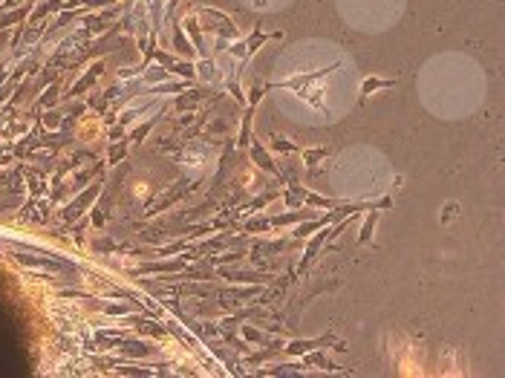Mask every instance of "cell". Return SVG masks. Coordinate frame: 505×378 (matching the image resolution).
<instances>
[{
	"instance_id": "1",
	"label": "cell",
	"mask_w": 505,
	"mask_h": 378,
	"mask_svg": "<svg viewBox=\"0 0 505 378\" xmlns=\"http://www.w3.org/2000/svg\"><path fill=\"white\" fill-rule=\"evenodd\" d=\"M326 343H335V335L315 338V341H292L289 343V352L292 355H303V352H312V350H318V346H326Z\"/></svg>"
},
{
	"instance_id": "2",
	"label": "cell",
	"mask_w": 505,
	"mask_h": 378,
	"mask_svg": "<svg viewBox=\"0 0 505 378\" xmlns=\"http://www.w3.org/2000/svg\"><path fill=\"white\" fill-rule=\"evenodd\" d=\"M251 156H254V162H257L260 168H263V171H269V173H277V165L272 162V156L266 153V147H263V144H260L257 139L251 142Z\"/></svg>"
},
{
	"instance_id": "3",
	"label": "cell",
	"mask_w": 505,
	"mask_h": 378,
	"mask_svg": "<svg viewBox=\"0 0 505 378\" xmlns=\"http://www.w3.org/2000/svg\"><path fill=\"white\" fill-rule=\"evenodd\" d=\"M393 84H396L393 78H375V75H372V78H367V81L361 84V92L364 96H370V92H375V90H387V87H393Z\"/></svg>"
},
{
	"instance_id": "4",
	"label": "cell",
	"mask_w": 505,
	"mask_h": 378,
	"mask_svg": "<svg viewBox=\"0 0 505 378\" xmlns=\"http://www.w3.org/2000/svg\"><path fill=\"white\" fill-rule=\"evenodd\" d=\"M251 142V107L246 110V116H243V130H240V147L243 144Z\"/></svg>"
},
{
	"instance_id": "5",
	"label": "cell",
	"mask_w": 505,
	"mask_h": 378,
	"mask_svg": "<svg viewBox=\"0 0 505 378\" xmlns=\"http://www.w3.org/2000/svg\"><path fill=\"white\" fill-rule=\"evenodd\" d=\"M326 156H329L326 147H318V150H303V159H306V165H309V168H315V165H318L320 159H326Z\"/></svg>"
},
{
	"instance_id": "6",
	"label": "cell",
	"mask_w": 505,
	"mask_h": 378,
	"mask_svg": "<svg viewBox=\"0 0 505 378\" xmlns=\"http://www.w3.org/2000/svg\"><path fill=\"white\" fill-rule=\"evenodd\" d=\"M303 197H306V191L301 188V185H292V188L286 191V205H298V202H303Z\"/></svg>"
},
{
	"instance_id": "7",
	"label": "cell",
	"mask_w": 505,
	"mask_h": 378,
	"mask_svg": "<svg viewBox=\"0 0 505 378\" xmlns=\"http://www.w3.org/2000/svg\"><path fill=\"white\" fill-rule=\"evenodd\" d=\"M266 41H269V35L257 32V35H251V38H248V44H243V49H246V55H251V52H257L260 44H266Z\"/></svg>"
},
{
	"instance_id": "8",
	"label": "cell",
	"mask_w": 505,
	"mask_h": 378,
	"mask_svg": "<svg viewBox=\"0 0 505 378\" xmlns=\"http://www.w3.org/2000/svg\"><path fill=\"white\" fill-rule=\"evenodd\" d=\"M272 147L280 150V153H292V150H298L292 142H286V136H275V139H272Z\"/></svg>"
},
{
	"instance_id": "9",
	"label": "cell",
	"mask_w": 505,
	"mask_h": 378,
	"mask_svg": "<svg viewBox=\"0 0 505 378\" xmlns=\"http://www.w3.org/2000/svg\"><path fill=\"white\" fill-rule=\"evenodd\" d=\"M303 202H306V205H323V208L332 205V199H323V197H318V194H306Z\"/></svg>"
},
{
	"instance_id": "10",
	"label": "cell",
	"mask_w": 505,
	"mask_h": 378,
	"mask_svg": "<svg viewBox=\"0 0 505 378\" xmlns=\"http://www.w3.org/2000/svg\"><path fill=\"white\" fill-rule=\"evenodd\" d=\"M320 225H323L320 219H315V223H309V225H298V231H294V234H298V237H309L315 228H320Z\"/></svg>"
},
{
	"instance_id": "11",
	"label": "cell",
	"mask_w": 505,
	"mask_h": 378,
	"mask_svg": "<svg viewBox=\"0 0 505 378\" xmlns=\"http://www.w3.org/2000/svg\"><path fill=\"white\" fill-rule=\"evenodd\" d=\"M266 225H272V223H269V219H257V223H248V225H246V231H263Z\"/></svg>"
},
{
	"instance_id": "12",
	"label": "cell",
	"mask_w": 505,
	"mask_h": 378,
	"mask_svg": "<svg viewBox=\"0 0 505 378\" xmlns=\"http://www.w3.org/2000/svg\"><path fill=\"white\" fill-rule=\"evenodd\" d=\"M294 219H301V214H286V216H277V219H272L275 225H286V223H294Z\"/></svg>"
},
{
	"instance_id": "13",
	"label": "cell",
	"mask_w": 505,
	"mask_h": 378,
	"mask_svg": "<svg viewBox=\"0 0 505 378\" xmlns=\"http://www.w3.org/2000/svg\"><path fill=\"white\" fill-rule=\"evenodd\" d=\"M176 49H179V52H188V55H191V49H188V41H182V29H176Z\"/></svg>"
}]
</instances>
